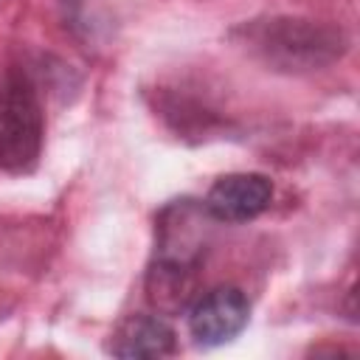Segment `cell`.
Returning <instances> with one entry per match:
<instances>
[{
	"label": "cell",
	"mask_w": 360,
	"mask_h": 360,
	"mask_svg": "<svg viewBox=\"0 0 360 360\" xmlns=\"http://www.w3.org/2000/svg\"><path fill=\"white\" fill-rule=\"evenodd\" d=\"M236 37H242L245 48L256 59L281 73L321 70L338 62L349 48V39L338 25L307 17L250 20L236 31Z\"/></svg>",
	"instance_id": "1"
},
{
	"label": "cell",
	"mask_w": 360,
	"mask_h": 360,
	"mask_svg": "<svg viewBox=\"0 0 360 360\" xmlns=\"http://www.w3.org/2000/svg\"><path fill=\"white\" fill-rule=\"evenodd\" d=\"M45 112L34 79L11 68L0 82V169L11 174L31 172L42 155Z\"/></svg>",
	"instance_id": "2"
},
{
	"label": "cell",
	"mask_w": 360,
	"mask_h": 360,
	"mask_svg": "<svg viewBox=\"0 0 360 360\" xmlns=\"http://www.w3.org/2000/svg\"><path fill=\"white\" fill-rule=\"evenodd\" d=\"M211 222H217L202 202L174 200L166 205L155 225V259L160 264L200 270L202 253L208 248Z\"/></svg>",
	"instance_id": "3"
},
{
	"label": "cell",
	"mask_w": 360,
	"mask_h": 360,
	"mask_svg": "<svg viewBox=\"0 0 360 360\" xmlns=\"http://www.w3.org/2000/svg\"><path fill=\"white\" fill-rule=\"evenodd\" d=\"M191 338L205 346L231 343L250 321V301L239 287H214L191 301L186 309Z\"/></svg>",
	"instance_id": "4"
},
{
	"label": "cell",
	"mask_w": 360,
	"mask_h": 360,
	"mask_svg": "<svg viewBox=\"0 0 360 360\" xmlns=\"http://www.w3.org/2000/svg\"><path fill=\"white\" fill-rule=\"evenodd\" d=\"M270 202H273V183L259 172L225 174L208 188L202 200L205 211L217 222H231V225L256 219L270 208Z\"/></svg>",
	"instance_id": "5"
},
{
	"label": "cell",
	"mask_w": 360,
	"mask_h": 360,
	"mask_svg": "<svg viewBox=\"0 0 360 360\" xmlns=\"http://www.w3.org/2000/svg\"><path fill=\"white\" fill-rule=\"evenodd\" d=\"M177 349V335L166 323L163 315H129L124 318L112 338H110V354L132 360V357H169Z\"/></svg>",
	"instance_id": "6"
},
{
	"label": "cell",
	"mask_w": 360,
	"mask_h": 360,
	"mask_svg": "<svg viewBox=\"0 0 360 360\" xmlns=\"http://www.w3.org/2000/svg\"><path fill=\"white\" fill-rule=\"evenodd\" d=\"M200 292V270L152 262L146 273V298L158 315H180Z\"/></svg>",
	"instance_id": "7"
}]
</instances>
